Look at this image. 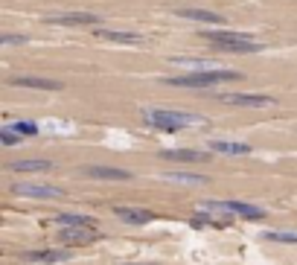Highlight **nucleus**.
I'll return each mask as SVG.
<instances>
[{"label": "nucleus", "mask_w": 297, "mask_h": 265, "mask_svg": "<svg viewBox=\"0 0 297 265\" xmlns=\"http://www.w3.org/2000/svg\"><path fill=\"white\" fill-rule=\"evenodd\" d=\"M201 38L213 41L216 50H222V53H256V50H262L253 38L242 35V32H227V29H204Z\"/></svg>", "instance_id": "nucleus-1"}, {"label": "nucleus", "mask_w": 297, "mask_h": 265, "mask_svg": "<svg viewBox=\"0 0 297 265\" xmlns=\"http://www.w3.org/2000/svg\"><path fill=\"white\" fill-rule=\"evenodd\" d=\"M236 79H242V73H236V70H216V73L201 70V73L172 76V79H166V85H175V88H213L219 82H236Z\"/></svg>", "instance_id": "nucleus-2"}, {"label": "nucleus", "mask_w": 297, "mask_h": 265, "mask_svg": "<svg viewBox=\"0 0 297 265\" xmlns=\"http://www.w3.org/2000/svg\"><path fill=\"white\" fill-rule=\"evenodd\" d=\"M143 119L154 128H187L195 123V114H184V111H169V108H146Z\"/></svg>", "instance_id": "nucleus-3"}, {"label": "nucleus", "mask_w": 297, "mask_h": 265, "mask_svg": "<svg viewBox=\"0 0 297 265\" xmlns=\"http://www.w3.org/2000/svg\"><path fill=\"white\" fill-rule=\"evenodd\" d=\"M47 24H58V27H93V24H99V15H93V12H64V15L47 18Z\"/></svg>", "instance_id": "nucleus-4"}, {"label": "nucleus", "mask_w": 297, "mask_h": 265, "mask_svg": "<svg viewBox=\"0 0 297 265\" xmlns=\"http://www.w3.org/2000/svg\"><path fill=\"white\" fill-rule=\"evenodd\" d=\"M219 99L230 102V105H242V108H262V105H274V99L265 96V93H222Z\"/></svg>", "instance_id": "nucleus-5"}, {"label": "nucleus", "mask_w": 297, "mask_h": 265, "mask_svg": "<svg viewBox=\"0 0 297 265\" xmlns=\"http://www.w3.org/2000/svg\"><path fill=\"white\" fill-rule=\"evenodd\" d=\"M12 192H15V195H29V198H64L62 190L44 187V184H15Z\"/></svg>", "instance_id": "nucleus-6"}, {"label": "nucleus", "mask_w": 297, "mask_h": 265, "mask_svg": "<svg viewBox=\"0 0 297 265\" xmlns=\"http://www.w3.org/2000/svg\"><path fill=\"white\" fill-rule=\"evenodd\" d=\"M9 82L18 88H35V91H62L64 88L58 79H44V76H12Z\"/></svg>", "instance_id": "nucleus-7"}, {"label": "nucleus", "mask_w": 297, "mask_h": 265, "mask_svg": "<svg viewBox=\"0 0 297 265\" xmlns=\"http://www.w3.org/2000/svg\"><path fill=\"white\" fill-rule=\"evenodd\" d=\"M163 160H181V164H204L210 160V152H195V149H166L161 152Z\"/></svg>", "instance_id": "nucleus-8"}, {"label": "nucleus", "mask_w": 297, "mask_h": 265, "mask_svg": "<svg viewBox=\"0 0 297 265\" xmlns=\"http://www.w3.org/2000/svg\"><path fill=\"white\" fill-rule=\"evenodd\" d=\"M58 239L62 242H73V245H85V242H96L99 230L96 228H64Z\"/></svg>", "instance_id": "nucleus-9"}, {"label": "nucleus", "mask_w": 297, "mask_h": 265, "mask_svg": "<svg viewBox=\"0 0 297 265\" xmlns=\"http://www.w3.org/2000/svg\"><path fill=\"white\" fill-rule=\"evenodd\" d=\"M117 219L128 221V225H149V221L154 219L152 210H140V207H117Z\"/></svg>", "instance_id": "nucleus-10"}, {"label": "nucleus", "mask_w": 297, "mask_h": 265, "mask_svg": "<svg viewBox=\"0 0 297 265\" xmlns=\"http://www.w3.org/2000/svg\"><path fill=\"white\" fill-rule=\"evenodd\" d=\"M85 175L102 178V181H128L131 178L126 169H114V166H85Z\"/></svg>", "instance_id": "nucleus-11"}, {"label": "nucleus", "mask_w": 297, "mask_h": 265, "mask_svg": "<svg viewBox=\"0 0 297 265\" xmlns=\"http://www.w3.org/2000/svg\"><path fill=\"white\" fill-rule=\"evenodd\" d=\"M227 204V213L230 216H242V219H265V210L262 207H253V204H245V201H225Z\"/></svg>", "instance_id": "nucleus-12"}, {"label": "nucleus", "mask_w": 297, "mask_h": 265, "mask_svg": "<svg viewBox=\"0 0 297 265\" xmlns=\"http://www.w3.org/2000/svg\"><path fill=\"white\" fill-rule=\"evenodd\" d=\"M55 225L58 228H96V221L90 216H79V213H58Z\"/></svg>", "instance_id": "nucleus-13"}, {"label": "nucleus", "mask_w": 297, "mask_h": 265, "mask_svg": "<svg viewBox=\"0 0 297 265\" xmlns=\"http://www.w3.org/2000/svg\"><path fill=\"white\" fill-rule=\"evenodd\" d=\"M178 15L189 21H201V24H225V15L210 12V9H178Z\"/></svg>", "instance_id": "nucleus-14"}, {"label": "nucleus", "mask_w": 297, "mask_h": 265, "mask_svg": "<svg viewBox=\"0 0 297 265\" xmlns=\"http://www.w3.org/2000/svg\"><path fill=\"white\" fill-rule=\"evenodd\" d=\"M21 259H29V262H62L67 259V251H27V254H21Z\"/></svg>", "instance_id": "nucleus-15"}, {"label": "nucleus", "mask_w": 297, "mask_h": 265, "mask_svg": "<svg viewBox=\"0 0 297 265\" xmlns=\"http://www.w3.org/2000/svg\"><path fill=\"white\" fill-rule=\"evenodd\" d=\"M99 38H105V41H120V44H140L143 35H137V32H114V29H96Z\"/></svg>", "instance_id": "nucleus-16"}, {"label": "nucleus", "mask_w": 297, "mask_h": 265, "mask_svg": "<svg viewBox=\"0 0 297 265\" xmlns=\"http://www.w3.org/2000/svg\"><path fill=\"white\" fill-rule=\"evenodd\" d=\"M12 172H47V169H53L50 160H15L9 164Z\"/></svg>", "instance_id": "nucleus-17"}, {"label": "nucleus", "mask_w": 297, "mask_h": 265, "mask_svg": "<svg viewBox=\"0 0 297 265\" xmlns=\"http://www.w3.org/2000/svg\"><path fill=\"white\" fill-rule=\"evenodd\" d=\"M210 149L225 152V155H248V152H251L248 143H227V140H216V143H210Z\"/></svg>", "instance_id": "nucleus-18"}, {"label": "nucleus", "mask_w": 297, "mask_h": 265, "mask_svg": "<svg viewBox=\"0 0 297 265\" xmlns=\"http://www.w3.org/2000/svg\"><path fill=\"white\" fill-rule=\"evenodd\" d=\"M163 178L178 184H207V175H195V172H166Z\"/></svg>", "instance_id": "nucleus-19"}, {"label": "nucleus", "mask_w": 297, "mask_h": 265, "mask_svg": "<svg viewBox=\"0 0 297 265\" xmlns=\"http://www.w3.org/2000/svg\"><path fill=\"white\" fill-rule=\"evenodd\" d=\"M0 140H3L6 146H18V143H21L18 131H15V128H9V126H3V128H0Z\"/></svg>", "instance_id": "nucleus-20"}, {"label": "nucleus", "mask_w": 297, "mask_h": 265, "mask_svg": "<svg viewBox=\"0 0 297 265\" xmlns=\"http://www.w3.org/2000/svg\"><path fill=\"white\" fill-rule=\"evenodd\" d=\"M9 128H15L21 137H24V134H29V137H32V134H38V126H35V123H12Z\"/></svg>", "instance_id": "nucleus-21"}, {"label": "nucleus", "mask_w": 297, "mask_h": 265, "mask_svg": "<svg viewBox=\"0 0 297 265\" xmlns=\"http://www.w3.org/2000/svg\"><path fill=\"white\" fill-rule=\"evenodd\" d=\"M268 239H274V242H288V245H297V233H265Z\"/></svg>", "instance_id": "nucleus-22"}, {"label": "nucleus", "mask_w": 297, "mask_h": 265, "mask_svg": "<svg viewBox=\"0 0 297 265\" xmlns=\"http://www.w3.org/2000/svg\"><path fill=\"white\" fill-rule=\"evenodd\" d=\"M24 41H27L24 35H3V44H6V47H9V44H24Z\"/></svg>", "instance_id": "nucleus-23"}, {"label": "nucleus", "mask_w": 297, "mask_h": 265, "mask_svg": "<svg viewBox=\"0 0 297 265\" xmlns=\"http://www.w3.org/2000/svg\"><path fill=\"white\" fill-rule=\"evenodd\" d=\"M126 265H149V262H126Z\"/></svg>", "instance_id": "nucleus-24"}]
</instances>
